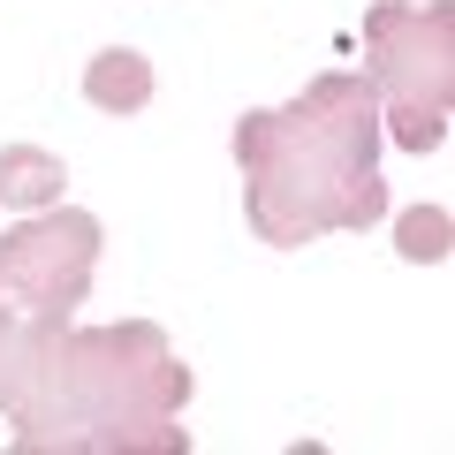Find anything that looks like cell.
Here are the masks:
<instances>
[{
  "label": "cell",
  "mask_w": 455,
  "mask_h": 455,
  "mask_svg": "<svg viewBox=\"0 0 455 455\" xmlns=\"http://www.w3.org/2000/svg\"><path fill=\"white\" fill-rule=\"evenodd\" d=\"M243 205L266 243L296 251L334 228V182L379 160V92L357 68H326L289 107H259L235 122Z\"/></svg>",
  "instance_id": "6da1fadb"
},
{
  "label": "cell",
  "mask_w": 455,
  "mask_h": 455,
  "mask_svg": "<svg viewBox=\"0 0 455 455\" xmlns=\"http://www.w3.org/2000/svg\"><path fill=\"white\" fill-rule=\"evenodd\" d=\"M92 266H99V220L76 205H46L0 235V274L31 326H68V311L92 289Z\"/></svg>",
  "instance_id": "7a4b0ae2"
},
{
  "label": "cell",
  "mask_w": 455,
  "mask_h": 455,
  "mask_svg": "<svg viewBox=\"0 0 455 455\" xmlns=\"http://www.w3.org/2000/svg\"><path fill=\"white\" fill-rule=\"evenodd\" d=\"M364 53H372V92L387 99H418V107H448L455 99V8H410V0H379L364 16Z\"/></svg>",
  "instance_id": "3957f363"
},
{
  "label": "cell",
  "mask_w": 455,
  "mask_h": 455,
  "mask_svg": "<svg viewBox=\"0 0 455 455\" xmlns=\"http://www.w3.org/2000/svg\"><path fill=\"white\" fill-rule=\"evenodd\" d=\"M84 99H92L99 114H145L152 107V61L137 46H107V53H92L84 61Z\"/></svg>",
  "instance_id": "277c9868"
},
{
  "label": "cell",
  "mask_w": 455,
  "mask_h": 455,
  "mask_svg": "<svg viewBox=\"0 0 455 455\" xmlns=\"http://www.w3.org/2000/svg\"><path fill=\"white\" fill-rule=\"evenodd\" d=\"M61 182H68L61 152H46V145H0V205L46 212V205H61Z\"/></svg>",
  "instance_id": "5b68a950"
},
{
  "label": "cell",
  "mask_w": 455,
  "mask_h": 455,
  "mask_svg": "<svg viewBox=\"0 0 455 455\" xmlns=\"http://www.w3.org/2000/svg\"><path fill=\"white\" fill-rule=\"evenodd\" d=\"M448 235H455V220H448V205H410L403 220H395V251H403L410 266H440L448 259Z\"/></svg>",
  "instance_id": "8992f818"
},
{
  "label": "cell",
  "mask_w": 455,
  "mask_h": 455,
  "mask_svg": "<svg viewBox=\"0 0 455 455\" xmlns=\"http://www.w3.org/2000/svg\"><path fill=\"white\" fill-rule=\"evenodd\" d=\"M379 137H395L403 152H440V137H448V107L387 99V107H379Z\"/></svg>",
  "instance_id": "52a82bcc"
},
{
  "label": "cell",
  "mask_w": 455,
  "mask_h": 455,
  "mask_svg": "<svg viewBox=\"0 0 455 455\" xmlns=\"http://www.w3.org/2000/svg\"><path fill=\"white\" fill-rule=\"evenodd\" d=\"M372 220H387V182H379V167H357L334 182V228H372Z\"/></svg>",
  "instance_id": "ba28073f"
},
{
  "label": "cell",
  "mask_w": 455,
  "mask_h": 455,
  "mask_svg": "<svg viewBox=\"0 0 455 455\" xmlns=\"http://www.w3.org/2000/svg\"><path fill=\"white\" fill-rule=\"evenodd\" d=\"M0 311H16V296H8V274H0Z\"/></svg>",
  "instance_id": "9c48e42d"
}]
</instances>
